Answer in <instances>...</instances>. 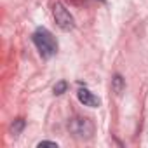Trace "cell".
Segmentation results:
<instances>
[{
	"instance_id": "3",
	"label": "cell",
	"mask_w": 148,
	"mask_h": 148,
	"mask_svg": "<svg viewBox=\"0 0 148 148\" xmlns=\"http://www.w3.org/2000/svg\"><path fill=\"white\" fill-rule=\"evenodd\" d=\"M52 16H54V21L56 25L63 30V32H70L75 26V19H73L71 12L61 4V2H56L54 7H52Z\"/></svg>"
},
{
	"instance_id": "9",
	"label": "cell",
	"mask_w": 148,
	"mask_h": 148,
	"mask_svg": "<svg viewBox=\"0 0 148 148\" xmlns=\"http://www.w3.org/2000/svg\"><path fill=\"white\" fill-rule=\"evenodd\" d=\"M101 2H105V0H101Z\"/></svg>"
},
{
	"instance_id": "7",
	"label": "cell",
	"mask_w": 148,
	"mask_h": 148,
	"mask_svg": "<svg viewBox=\"0 0 148 148\" xmlns=\"http://www.w3.org/2000/svg\"><path fill=\"white\" fill-rule=\"evenodd\" d=\"M52 91H54V94H56V96L64 94V92L68 91V82H66V80H59V82L54 86V89H52Z\"/></svg>"
},
{
	"instance_id": "2",
	"label": "cell",
	"mask_w": 148,
	"mask_h": 148,
	"mask_svg": "<svg viewBox=\"0 0 148 148\" xmlns=\"http://www.w3.org/2000/svg\"><path fill=\"white\" fill-rule=\"evenodd\" d=\"M68 131L77 139H91L94 134V124L86 117H73L68 122Z\"/></svg>"
},
{
	"instance_id": "4",
	"label": "cell",
	"mask_w": 148,
	"mask_h": 148,
	"mask_svg": "<svg viewBox=\"0 0 148 148\" xmlns=\"http://www.w3.org/2000/svg\"><path fill=\"white\" fill-rule=\"evenodd\" d=\"M77 98H79V101H80L84 106H89V108H98V106L101 105V99H99L96 94H92L87 87H80V89L77 91Z\"/></svg>"
},
{
	"instance_id": "6",
	"label": "cell",
	"mask_w": 148,
	"mask_h": 148,
	"mask_svg": "<svg viewBox=\"0 0 148 148\" xmlns=\"http://www.w3.org/2000/svg\"><path fill=\"white\" fill-rule=\"evenodd\" d=\"M25 125H26V122H25L23 119H16V120L12 122V125H11V132H12V136H19V134L23 132Z\"/></svg>"
},
{
	"instance_id": "1",
	"label": "cell",
	"mask_w": 148,
	"mask_h": 148,
	"mask_svg": "<svg viewBox=\"0 0 148 148\" xmlns=\"http://www.w3.org/2000/svg\"><path fill=\"white\" fill-rule=\"evenodd\" d=\"M32 40H33L35 47L38 49L40 56L45 58V59L52 58V56L58 52V40H56L54 35H52L47 28H44V26H38V28L33 32Z\"/></svg>"
},
{
	"instance_id": "8",
	"label": "cell",
	"mask_w": 148,
	"mask_h": 148,
	"mask_svg": "<svg viewBox=\"0 0 148 148\" xmlns=\"http://www.w3.org/2000/svg\"><path fill=\"white\" fill-rule=\"evenodd\" d=\"M37 146H38V148H42V146H52V148H58V143H56V141H40Z\"/></svg>"
},
{
	"instance_id": "5",
	"label": "cell",
	"mask_w": 148,
	"mask_h": 148,
	"mask_svg": "<svg viewBox=\"0 0 148 148\" xmlns=\"http://www.w3.org/2000/svg\"><path fill=\"white\" fill-rule=\"evenodd\" d=\"M112 89L115 94H122L125 89V79L120 75V73H115L113 79H112Z\"/></svg>"
}]
</instances>
